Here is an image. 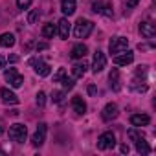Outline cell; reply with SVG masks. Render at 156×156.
Listing matches in <instances>:
<instances>
[{
	"instance_id": "9a60e30c",
	"label": "cell",
	"mask_w": 156,
	"mask_h": 156,
	"mask_svg": "<svg viewBox=\"0 0 156 156\" xmlns=\"http://www.w3.org/2000/svg\"><path fill=\"white\" fill-rule=\"evenodd\" d=\"M88 53V48L85 46V44H75L73 48H72V59H83L85 55Z\"/></svg>"
},
{
	"instance_id": "2e32d148",
	"label": "cell",
	"mask_w": 156,
	"mask_h": 156,
	"mask_svg": "<svg viewBox=\"0 0 156 156\" xmlns=\"http://www.w3.org/2000/svg\"><path fill=\"white\" fill-rule=\"evenodd\" d=\"M61 9H62V13L64 15H73L75 13V0H62L61 2Z\"/></svg>"
},
{
	"instance_id": "8992f818",
	"label": "cell",
	"mask_w": 156,
	"mask_h": 156,
	"mask_svg": "<svg viewBox=\"0 0 156 156\" xmlns=\"http://www.w3.org/2000/svg\"><path fill=\"white\" fill-rule=\"evenodd\" d=\"M44 140H46V123H39L37 132H35L33 138H31V143H33L35 147H41V145L44 143Z\"/></svg>"
},
{
	"instance_id": "3957f363",
	"label": "cell",
	"mask_w": 156,
	"mask_h": 156,
	"mask_svg": "<svg viewBox=\"0 0 156 156\" xmlns=\"http://www.w3.org/2000/svg\"><path fill=\"white\" fill-rule=\"evenodd\" d=\"M116 145V136L114 132H103L99 138H98V149L99 151H107V149H112Z\"/></svg>"
},
{
	"instance_id": "e0dca14e",
	"label": "cell",
	"mask_w": 156,
	"mask_h": 156,
	"mask_svg": "<svg viewBox=\"0 0 156 156\" xmlns=\"http://www.w3.org/2000/svg\"><path fill=\"white\" fill-rule=\"evenodd\" d=\"M59 35H61V39H68V35H70V22H68V19H61L59 20Z\"/></svg>"
},
{
	"instance_id": "7c38bea8",
	"label": "cell",
	"mask_w": 156,
	"mask_h": 156,
	"mask_svg": "<svg viewBox=\"0 0 156 156\" xmlns=\"http://www.w3.org/2000/svg\"><path fill=\"white\" fill-rule=\"evenodd\" d=\"M130 123H132L134 127H145V125L151 123V118H149L147 114H132V116H130Z\"/></svg>"
},
{
	"instance_id": "5b68a950",
	"label": "cell",
	"mask_w": 156,
	"mask_h": 156,
	"mask_svg": "<svg viewBox=\"0 0 156 156\" xmlns=\"http://www.w3.org/2000/svg\"><path fill=\"white\" fill-rule=\"evenodd\" d=\"M4 77H6V81H9V85L11 87H15V88H19V87H22V81H24V77L15 70V68H9V70H6V73H4Z\"/></svg>"
},
{
	"instance_id": "7402d4cb",
	"label": "cell",
	"mask_w": 156,
	"mask_h": 156,
	"mask_svg": "<svg viewBox=\"0 0 156 156\" xmlns=\"http://www.w3.org/2000/svg\"><path fill=\"white\" fill-rule=\"evenodd\" d=\"M55 33H57V30H55V26H53V24H44V28H42V37L51 39Z\"/></svg>"
},
{
	"instance_id": "ac0fdd59",
	"label": "cell",
	"mask_w": 156,
	"mask_h": 156,
	"mask_svg": "<svg viewBox=\"0 0 156 156\" xmlns=\"http://www.w3.org/2000/svg\"><path fill=\"white\" fill-rule=\"evenodd\" d=\"M13 44H15V35L13 33H2V35H0V46L11 48Z\"/></svg>"
},
{
	"instance_id": "4dcf8cb0",
	"label": "cell",
	"mask_w": 156,
	"mask_h": 156,
	"mask_svg": "<svg viewBox=\"0 0 156 156\" xmlns=\"http://www.w3.org/2000/svg\"><path fill=\"white\" fill-rule=\"evenodd\" d=\"M46 48H48L46 42H39V44H37V51H42V50H46Z\"/></svg>"
},
{
	"instance_id": "52a82bcc",
	"label": "cell",
	"mask_w": 156,
	"mask_h": 156,
	"mask_svg": "<svg viewBox=\"0 0 156 156\" xmlns=\"http://www.w3.org/2000/svg\"><path fill=\"white\" fill-rule=\"evenodd\" d=\"M105 66H107V57H105V53H103V51H99V50H98V51L94 53V62H92V70H94V72L98 73V72H101V70H103Z\"/></svg>"
},
{
	"instance_id": "5bb4252c",
	"label": "cell",
	"mask_w": 156,
	"mask_h": 156,
	"mask_svg": "<svg viewBox=\"0 0 156 156\" xmlns=\"http://www.w3.org/2000/svg\"><path fill=\"white\" fill-rule=\"evenodd\" d=\"M0 98H2L4 103H11V105H17V103H19V98H17L11 90H8V88H2V90H0Z\"/></svg>"
},
{
	"instance_id": "ffe728a7",
	"label": "cell",
	"mask_w": 156,
	"mask_h": 156,
	"mask_svg": "<svg viewBox=\"0 0 156 156\" xmlns=\"http://www.w3.org/2000/svg\"><path fill=\"white\" fill-rule=\"evenodd\" d=\"M87 68H88V66H87V62H85V61H83V62L73 64V70H72V72H73V77H75V79H77V77H83V75H85V72H87Z\"/></svg>"
},
{
	"instance_id": "30bf717a",
	"label": "cell",
	"mask_w": 156,
	"mask_h": 156,
	"mask_svg": "<svg viewBox=\"0 0 156 156\" xmlns=\"http://www.w3.org/2000/svg\"><path fill=\"white\" fill-rule=\"evenodd\" d=\"M140 33L145 37V39H152L156 35V26L152 22H141L140 24Z\"/></svg>"
},
{
	"instance_id": "603a6c76",
	"label": "cell",
	"mask_w": 156,
	"mask_h": 156,
	"mask_svg": "<svg viewBox=\"0 0 156 156\" xmlns=\"http://www.w3.org/2000/svg\"><path fill=\"white\" fill-rule=\"evenodd\" d=\"M39 15H41V13H39V9H33V11L28 15V24H35V22H37V19H39Z\"/></svg>"
},
{
	"instance_id": "4316f807",
	"label": "cell",
	"mask_w": 156,
	"mask_h": 156,
	"mask_svg": "<svg viewBox=\"0 0 156 156\" xmlns=\"http://www.w3.org/2000/svg\"><path fill=\"white\" fill-rule=\"evenodd\" d=\"M44 103H46V94H44V92H39V94H37V105L42 108Z\"/></svg>"
},
{
	"instance_id": "1f68e13d",
	"label": "cell",
	"mask_w": 156,
	"mask_h": 156,
	"mask_svg": "<svg viewBox=\"0 0 156 156\" xmlns=\"http://www.w3.org/2000/svg\"><path fill=\"white\" fill-rule=\"evenodd\" d=\"M96 92H98V88H96L94 85H90V87H88V94H90V96H96Z\"/></svg>"
},
{
	"instance_id": "d6986e66",
	"label": "cell",
	"mask_w": 156,
	"mask_h": 156,
	"mask_svg": "<svg viewBox=\"0 0 156 156\" xmlns=\"http://www.w3.org/2000/svg\"><path fill=\"white\" fill-rule=\"evenodd\" d=\"M108 79H110V85H112V88L118 92L121 87H119V72H118L116 68H112V72H110V75H108Z\"/></svg>"
},
{
	"instance_id": "6da1fadb",
	"label": "cell",
	"mask_w": 156,
	"mask_h": 156,
	"mask_svg": "<svg viewBox=\"0 0 156 156\" xmlns=\"http://www.w3.org/2000/svg\"><path fill=\"white\" fill-rule=\"evenodd\" d=\"M92 30H94V22H92V20L79 19V20H77V24H75L73 33H75L77 39H87V37L92 33Z\"/></svg>"
},
{
	"instance_id": "836d02e7",
	"label": "cell",
	"mask_w": 156,
	"mask_h": 156,
	"mask_svg": "<svg viewBox=\"0 0 156 156\" xmlns=\"http://www.w3.org/2000/svg\"><path fill=\"white\" fill-rule=\"evenodd\" d=\"M4 64H6V57L0 55V68H4Z\"/></svg>"
},
{
	"instance_id": "44dd1931",
	"label": "cell",
	"mask_w": 156,
	"mask_h": 156,
	"mask_svg": "<svg viewBox=\"0 0 156 156\" xmlns=\"http://www.w3.org/2000/svg\"><path fill=\"white\" fill-rule=\"evenodd\" d=\"M136 151L140 154H149L151 152V147H149V143L143 138H140V140H136Z\"/></svg>"
},
{
	"instance_id": "4fadbf2b",
	"label": "cell",
	"mask_w": 156,
	"mask_h": 156,
	"mask_svg": "<svg viewBox=\"0 0 156 156\" xmlns=\"http://www.w3.org/2000/svg\"><path fill=\"white\" fill-rule=\"evenodd\" d=\"M72 107H73V110H75L77 114H85V112H87V103H85L83 98H79V96L72 98Z\"/></svg>"
},
{
	"instance_id": "cb8c5ba5",
	"label": "cell",
	"mask_w": 156,
	"mask_h": 156,
	"mask_svg": "<svg viewBox=\"0 0 156 156\" xmlns=\"http://www.w3.org/2000/svg\"><path fill=\"white\" fill-rule=\"evenodd\" d=\"M64 75H66V70H64V68H59V70H57V73L53 75V83H59Z\"/></svg>"
},
{
	"instance_id": "83f0119b",
	"label": "cell",
	"mask_w": 156,
	"mask_h": 156,
	"mask_svg": "<svg viewBox=\"0 0 156 156\" xmlns=\"http://www.w3.org/2000/svg\"><path fill=\"white\" fill-rule=\"evenodd\" d=\"M62 98H64V92H53V96H51L53 103H61V101H62Z\"/></svg>"
},
{
	"instance_id": "ba28073f",
	"label": "cell",
	"mask_w": 156,
	"mask_h": 156,
	"mask_svg": "<svg viewBox=\"0 0 156 156\" xmlns=\"http://www.w3.org/2000/svg\"><path fill=\"white\" fill-rule=\"evenodd\" d=\"M30 64L31 66H35V72L41 75V77H46V75H50V66L46 64V62H42L41 59H30Z\"/></svg>"
},
{
	"instance_id": "8fae6325",
	"label": "cell",
	"mask_w": 156,
	"mask_h": 156,
	"mask_svg": "<svg viewBox=\"0 0 156 156\" xmlns=\"http://www.w3.org/2000/svg\"><path fill=\"white\" fill-rule=\"evenodd\" d=\"M132 61H134V53L132 51H127V53L121 51V55H116L114 57V64H118V66H127Z\"/></svg>"
},
{
	"instance_id": "f546056e",
	"label": "cell",
	"mask_w": 156,
	"mask_h": 156,
	"mask_svg": "<svg viewBox=\"0 0 156 156\" xmlns=\"http://www.w3.org/2000/svg\"><path fill=\"white\" fill-rule=\"evenodd\" d=\"M138 2H140V0H127V6H129V8H136Z\"/></svg>"
},
{
	"instance_id": "d590c367",
	"label": "cell",
	"mask_w": 156,
	"mask_h": 156,
	"mask_svg": "<svg viewBox=\"0 0 156 156\" xmlns=\"http://www.w3.org/2000/svg\"><path fill=\"white\" fill-rule=\"evenodd\" d=\"M2 132H4V129H2V127H0V134H2Z\"/></svg>"
},
{
	"instance_id": "7a4b0ae2",
	"label": "cell",
	"mask_w": 156,
	"mask_h": 156,
	"mask_svg": "<svg viewBox=\"0 0 156 156\" xmlns=\"http://www.w3.org/2000/svg\"><path fill=\"white\" fill-rule=\"evenodd\" d=\"M26 134H28V129H26V125H22V123H15V125L9 127V140H11V141L24 143Z\"/></svg>"
},
{
	"instance_id": "d4e9b609",
	"label": "cell",
	"mask_w": 156,
	"mask_h": 156,
	"mask_svg": "<svg viewBox=\"0 0 156 156\" xmlns=\"http://www.w3.org/2000/svg\"><path fill=\"white\" fill-rule=\"evenodd\" d=\"M61 81H62V87H64V90H70V88H73V79H68V77L64 75Z\"/></svg>"
},
{
	"instance_id": "9c48e42d",
	"label": "cell",
	"mask_w": 156,
	"mask_h": 156,
	"mask_svg": "<svg viewBox=\"0 0 156 156\" xmlns=\"http://www.w3.org/2000/svg\"><path fill=\"white\" fill-rule=\"evenodd\" d=\"M118 114H119L118 107H116L114 103H108V105L103 108V112H101V118H103L105 121H110V119H116V118H118Z\"/></svg>"
},
{
	"instance_id": "d6a6232c",
	"label": "cell",
	"mask_w": 156,
	"mask_h": 156,
	"mask_svg": "<svg viewBox=\"0 0 156 156\" xmlns=\"http://www.w3.org/2000/svg\"><path fill=\"white\" fill-rule=\"evenodd\" d=\"M101 8H103V6H101L99 2H96V4H94V11H96V13H101Z\"/></svg>"
},
{
	"instance_id": "484cf974",
	"label": "cell",
	"mask_w": 156,
	"mask_h": 156,
	"mask_svg": "<svg viewBox=\"0 0 156 156\" xmlns=\"http://www.w3.org/2000/svg\"><path fill=\"white\" fill-rule=\"evenodd\" d=\"M31 2H33V0H17V6H19L20 9H28V8L31 6Z\"/></svg>"
},
{
	"instance_id": "f1b7e54d",
	"label": "cell",
	"mask_w": 156,
	"mask_h": 156,
	"mask_svg": "<svg viewBox=\"0 0 156 156\" xmlns=\"http://www.w3.org/2000/svg\"><path fill=\"white\" fill-rule=\"evenodd\" d=\"M129 138H130L132 141H136V140H140V138H141V134H138V130H136V129H130V130H129Z\"/></svg>"
},
{
	"instance_id": "e575fe53",
	"label": "cell",
	"mask_w": 156,
	"mask_h": 156,
	"mask_svg": "<svg viewBox=\"0 0 156 156\" xmlns=\"http://www.w3.org/2000/svg\"><path fill=\"white\" fill-rule=\"evenodd\" d=\"M129 151H130V149H129V145H127V143H123V145H121V152H129Z\"/></svg>"
},
{
	"instance_id": "277c9868",
	"label": "cell",
	"mask_w": 156,
	"mask_h": 156,
	"mask_svg": "<svg viewBox=\"0 0 156 156\" xmlns=\"http://www.w3.org/2000/svg\"><path fill=\"white\" fill-rule=\"evenodd\" d=\"M127 46H129V39H125V37H114L110 41V44H108V50H110V53H116L118 55V53L125 51Z\"/></svg>"
}]
</instances>
